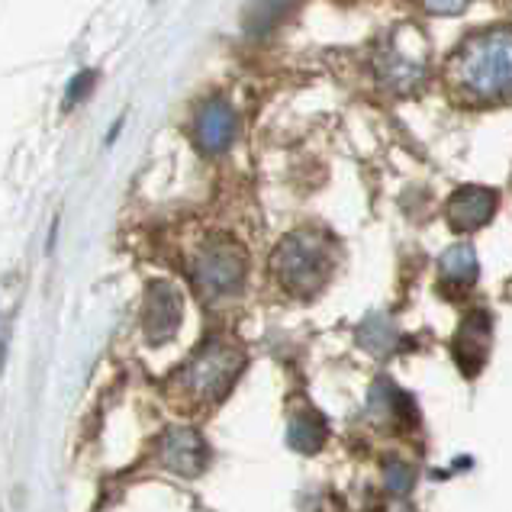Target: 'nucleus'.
Instances as JSON below:
<instances>
[{
    "mask_svg": "<svg viewBox=\"0 0 512 512\" xmlns=\"http://www.w3.org/2000/svg\"><path fill=\"white\" fill-rule=\"evenodd\" d=\"M326 419L313 413V409H306V413H297L294 419H290V426H287V438H290V445H294L297 451H319L326 442Z\"/></svg>",
    "mask_w": 512,
    "mask_h": 512,
    "instance_id": "9d476101",
    "label": "nucleus"
},
{
    "mask_svg": "<svg viewBox=\"0 0 512 512\" xmlns=\"http://www.w3.org/2000/svg\"><path fill=\"white\" fill-rule=\"evenodd\" d=\"M287 0H265V7H258V20H252V29H268L277 17H284Z\"/></svg>",
    "mask_w": 512,
    "mask_h": 512,
    "instance_id": "ddd939ff",
    "label": "nucleus"
},
{
    "mask_svg": "<svg viewBox=\"0 0 512 512\" xmlns=\"http://www.w3.org/2000/svg\"><path fill=\"white\" fill-rule=\"evenodd\" d=\"M242 364H245L242 348H236L232 342L216 339L210 345H203L197 355L187 361V368L181 371L178 384H181V390L187 393L190 400L216 403V400H223L229 393L232 380H236L239 371H242Z\"/></svg>",
    "mask_w": 512,
    "mask_h": 512,
    "instance_id": "f03ea898",
    "label": "nucleus"
},
{
    "mask_svg": "<svg viewBox=\"0 0 512 512\" xmlns=\"http://www.w3.org/2000/svg\"><path fill=\"white\" fill-rule=\"evenodd\" d=\"M496 213V194L487 187H461L448 200V223L458 232H474L487 226Z\"/></svg>",
    "mask_w": 512,
    "mask_h": 512,
    "instance_id": "0eeeda50",
    "label": "nucleus"
},
{
    "mask_svg": "<svg viewBox=\"0 0 512 512\" xmlns=\"http://www.w3.org/2000/svg\"><path fill=\"white\" fill-rule=\"evenodd\" d=\"M245 281V255L236 242L216 239L203 245V252L194 258V284L203 297L223 300L232 297Z\"/></svg>",
    "mask_w": 512,
    "mask_h": 512,
    "instance_id": "20e7f679",
    "label": "nucleus"
},
{
    "mask_svg": "<svg viewBox=\"0 0 512 512\" xmlns=\"http://www.w3.org/2000/svg\"><path fill=\"white\" fill-rule=\"evenodd\" d=\"M232 136H236V116H232V110L226 104H210L200 113L197 139L207 152H223L232 142Z\"/></svg>",
    "mask_w": 512,
    "mask_h": 512,
    "instance_id": "1a4fd4ad",
    "label": "nucleus"
},
{
    "mask_svg": "<svg viewBox=\"0 0 512 512\" xmlns=\"http://www.w3.org/2000/svg\"><path fill=\"white\" fill-rule=\"evenodd\" d=\"M413 480H416V474H413V467H406V464H400V461H393L390 467H387V487L393 490V493H409V487H413Z\"/></svg>",
    "mask_w": 512,
    "mask_h": 512,
    "instance_id": "f8f14e48",
    "label": "nucleus"
},
{
    "mask_svg": "<svg viewBox=\"0 0 512 512\" xmlns=\"http://www.w3.org/2000/svg\"><path fill=\"white\" fill-rule=\"evenodd\" d=\"M487 351H490V319L484 313H474L458 335V361L464 374H477L484 368Z\"/></svg>",
    "mask_w": 512,
    "mask_h": 512,
    "instance_id": "6e6552de",
    "label": "nucleus"
},
{
    "mask_svg": "<svg viewBox=\"0 0 512 512\" xmlns=\"http://www.w3.org/2000/svg\"><path fill=\"white\" fill-rule=\"evenodd\" d=\"M207 458H210L207 442L194 429H168L162 435V445H158V461L174 474L194 477L207 467Z\"/></svg>",
    "mask_w": 512,
    "mask_h": 512,
    "instance_id": "39448f33",
    "label": "nucleus"
},
{
    "mask_svg": "<svg viewBox=\"0 0 512 512\" xmlns=\"http://www.w3.org/2000/svg\"><path fill=\"white\" fill-rule=\"evenodd\" d=\"M416 4L426 7L429 13H461L467 0H416Z\"/></svg>",
    "mask_w": 512,
    "mask_h": 512,
    "instance_id": "4468645a",
    "label": "nucleus"
},
{
    "mask_svg": "<svg viewBox=\"0 0 512 512\" xmlns=\"http://www.w3.org/2000/svg\"><path fill=\"white\" fill-rule=\"evenodd\" d=\"M442 277H445L448 284H458V287L474 284V277H477L474 248H467V245L448 248V252L442 255Z\"/></svg>",
    "mask_w": 512,
    "mask_h": 512,
    "instance_id": "9b49d317",
    "label": "nucleus"
},
{
    "mask_svg": "<svg viewBox=\"0 0 512 512\" xmlns=\"http://www.w3.org/2000/svg\"><path fill=\"white\" fill-rule=\"evenodd\" d=\"M274 271L281 277V284L290 290H310L323 287L326 277L332 271V255H329V245L313 236V232H297L290 236L274 255Z\"/></svg>",
    "mask_w": 512,
    "mask_h": 512,
    "instance_id": "7ed1b4c3",
    "label": "nucleus"
},
{
    "mask_svg": "<svg viewBox=\"0 0 512 512\" xmlns=\"http://www.w3.org/2000/svg\"><path fill=\"white\" fill-rule=\"evenodd\" d=\"M181 294L171 284H152L145 297V335L149 342H168L181 329Z\"/></svg>",
    "mask_w": 512,
    "mask_h": 512,
    "instance_id": "423d86ee",
    "label": "nucleus"
},
{
    "mask_svg": "<svg viewBox=\"0 0 512 512\" xmlns=\"http://www.w3.org/2000/svg\"><path fill=\"white\" fill-rule=\"evenodd\" d=\"M451 71L477 100L512 97V29H487L458 49Z\"/></svg>",
    "mask_w": 512,
    "mask_h": 512,
    "instance_id": "f257e3e1",
    "label": "nucleus"
}]
</instances>
